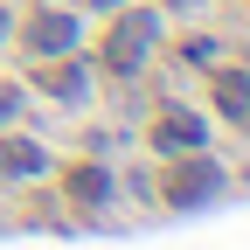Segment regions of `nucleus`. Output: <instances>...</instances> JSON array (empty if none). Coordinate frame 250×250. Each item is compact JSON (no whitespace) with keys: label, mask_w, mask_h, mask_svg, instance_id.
<instances>
[{"label":"nucleus","mask_w":250,"mask_h":250,"mask_svg":"<svg viewBox=\"0 0 250 250\" xmlns=\"http://www.w3.org/2000/svg\"><path fill=\"white\" fill-rule=\"evenodd\" d=\"M70 195H77L83 208H104V202H111V174H104V167H90V160L70 167Z\"/></svg>","instance_id":"6e6552de"},{"label":"nucleus","mask_w":250,"mask_h":250,"mask_svg":"<svg viewBox=\"0 0 250 250\" xmlns=\"http://www.w3.org/2000/svg\"><path fill=\"white\" fill-rule=\"evenodd\" d=\"M14 104H21V90H14V83H0V118H14Z\"/></svg>","instance_id":"1a4fd4ad"},{"label":"nucleus","mask_w":250,"mask_h":250,"mask_svg":"<svg viewBox=\"0 0 250 250\" xmlns=\"http://www.w3.org/2000/svg\"><path fill=\"white\" fill-rule=\"evenodd\" d=\"M90 7H104V14H118V7H125V0H90Z\"/></svg>","instance_id":"9d476101"},{"label":"nucleus","mask_w":250,"mask_h":250,"mask_svg":"<svg viewBox=\"0 0 250 250\" xmlns=\"http://www.w3.org/2000/svg\"><path fill=\"white\" fill-rule=\"evenodd\" d=\"M153 146L167 153H195V146H208V125H202V111H188V104H160L153 111Z\"/></svg>","instance_id":"7ed1b4c3"},{"label":"nucleus","mask_w":250,"mask_h":250,"mask_svg":"<svg viewBox=\"0 0 250 250\" xmlns=\"http://www.w3.org/2000/svg\"><path fill=\"white\" fill-rule=\"evenodd\" d=\"M42 90H56L62 104H77L90 90V62H56V70H42Z\"/></svg>","instance_id":"0eeeda50"},{"label":"nucleus","mask_w":250,"mask_h":250,"mask_svg":"<svg viewBox=\"0 0 250 250\" xmlns=\"http://www.w3.org/2000/svg\"><path fill=\"white\" fill-rule=\"evenodd\" d=\"M0 42H7V7H0Z\"/></svg>","instance_id":"9b49d317"},{"label":"nucleus","mask_w":250,"mask_h":250,"mask_svg":"<svg viewBox=\"0 0 250 250\" xmlns=\"http://www.w3.org/2000/svg\"><path fill=\"white\" fill-rule=\"evenodd\" d=\"M42 167H49V153L35 139H21V132L0 139V181H28V174H42Z\"/></svg>","instance_id":"39448f33"},{"label":"nucleus","mask_w":250,"mask_h":250,"mask_svg":"<svg viewBox=\"0 0 250 250\" xmlns=\"http://www.w3.org/2000/svg\"><path fill=\"white\" fill-rule=\"evenodd\" d=\"M223 160H208V153L195 146V153H174V174H167V202L174 208H202L208 195H223Z\"/></svg>","instance_id":"f03ea898"},{"label":"nucleus","mask_w":250,"mask_h":250,"mask_svg":"<svg viewBox=\"0 0 250 250\" xmlns=\"http://www.w3.org/2000/svg\"><path fill=\"white\" fill-rule=\"evenodd\" d=\"M208 90H215V111L223 118H250V70H215Z\"/></svg>","instance_id":"423d86ee"},{"label":"nucleus","mask_w":250,"mask_h":250,"mask_svg":"<svg viewBox=\"0 0 250 250\" xmlns=\"http://www.w3.org/2000/svg\"><path fill=\"white\" fill-rule=\"evenodd\" d=\"M153 42H160V14H139V7H118L111 35H104V70L111 77H139Z\"/></svg>","instance_id":"f257e3e1"},{"label":"nucleus","mask_w":250,"mask_h":250,"mask_svg":"<svg viewBox=\"0 0 250 250\" xmlns=\"http://www.w3.org/2000/svg\"><path fill=\"white\" fill-rule=\"evenodd\" d=\"M77 35H83L77 14H70V7H49V0H42V14L28 21V49H35V56H70Z\"/></svg>","instance_id":"20e7f679"}]
</instances>
